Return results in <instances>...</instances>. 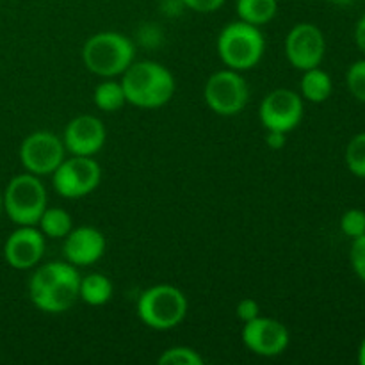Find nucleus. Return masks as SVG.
Instances as JSON below:
<instances>
[{
  "label": "nucleus",
  "mask_w": 365,
  "mask_h": 365,
  "mask_svg": "<svg viewBox=\"0 0 365 365\" xmlns=\"http://www.w3.org/2000/svg\"><path fill=\"white\" fill-rule=\"evenodd\" d=\"M20 163L27 173L45 177L52 175L66 159L63 138L48 130H36L29 134L20 145Z\"/></svg>",
  "instance_id": "9"
},
{
  "label": "nucleus",
  "mask_w": 365,
  "mask_h": 365,
  "mask_svg": "<svg viewBox=\"0 0 365 365\" xmlns=\"http://www.w3.org/2000/svg\"><path fill=\"white\" fill-rule=\"evenodd\" d=\"M217 56L227 68L246 71L262 61L266 39L260 27L237 20L228 24L217 36Z\"/></svg>",
  "instance_id": "4"
},
{
  "label": "nucleus",
  "mask_w": 365,
  "mask_h": 365,
  "mask_svg": "<svg viewBox=\"0 0 365 365\" xmlns=\"http://www.w3.org/2000/svg\"><path fill=\"white\" fill-rule=\"evenodd\" d=\"M107 139L106 125L93 114H81L66 125L63 132L64 148L70 155L95 157Z\"/></svg>",
  "instance_id": "13"
},
{
  "label": "nucleus",
  "mask_w": 365,
  "mask_h": 365,
  "mask_svg": "<svg viewBox=\"0 0 365 365\" xmlns=\"http://www.w3.org/2000/svg\"><path fill=\"white\" fill-rule=\"evenodd\" d=\"M36 227H39L45 237L64 239L73 228V220H71L70 212L61 207H46Z\"/></svg>",
  "instance_id": "19"
},
{
  "label": "nucleus",
  "mask_w": 365,
  "mask_h": 365,
  "mask_svg": "<svg viewBox=\"0 0 365 365\" xmlns=\"http://www.w3.org/2000/svg\"><path fill=\"white\" fill-rule=\"evenodd\" d=\"M346 166L355 177L365 178V132L353 135L346 146Z\"/></svg>",
  "instance_id": "21"
},
{
  "label": "nucleus",
  "mask_w": 365,
  "mask_h": 365,
  "mask_svg": "<svg viewBox=\"0 0 365 365\" xmlns=\"http://www.w3.org/2000/svg\"><path fill=\"white\" fill-rule=\"evenodd\" d=\"M107 248L106 235L95 227L71 228L70 234L64 237L63 253L66 262L75 267L93 266L103 257Z\"/></svg>",
  "instance_id": "15"
},
{
  "label": "nucleus",
  "mask_w": 365,
  "mask_h": 365,
  "mask_svg": "<svg viewBox=\"0 0 365 365\" xmlns=\"http://www.w3.org/2000/svg\"><path fill=\"white\" fill-rule=\"evenodd\" d=\"M341 230L346 237L356 239L365 234V212L360 209H349L341 217Z\"/></svg>",
  "instance_id": "24"
},
{
  "label": "nucleus",
  "mask_w": 365,
  "mask_h": 365,
  "mask_svg": "<svg viewBox=\"0 0 365 365\" xmlns=\"http://www.w3.org/2000/svg\"><path fill=\"white\" fill-rule=\"evenodd\" d=\"M127 103L139 109H159L175 95V77L155 61H134L121 75Z\"/></svg>",
  "instance_id": "2"
},
{
  "label": "nucleus",
  "mask_w": 365,
  "mask_h": 365,
  "mask_svg": "<svg viewBox=\"0 0 365 365\" xmlns=\"http://www.w3.org/2000/svg\"><path fill=\"white\" fill-rule=\"evenodd\" d=\"M235 11L239 20L262 27L277 16L278 0H237Z\"/></svg>",
  "instance_id": "18"
},
{
  "label": "nucleus",
  "mask_w": 365,
  "mask_h": 365,
  "mask_svg": "<svg viewBox=\"0 0 365 365\" xmlns=\"http://www.w3.org/2000/svg\"><path fill=\"white\" fill-rule=\"evenodd\" d=\"M180 2L182 6L195 11V13L207 14V13H216L217 9H221L225 0H180Z\"/></svg>",
  "instance_id": "27"
},
{
  "label": "nucleus",
  "mask_w": 365,
  "mask_h": 365,
  "mask_svg": "<svg viewBox=\"0 0 365 365\" xmlns=\"http://www.w3.org/2000/svg\"><path fill=\"white\" fill-rule=\"evenodd\" d=\"M4 212L18 227L38 225L43 210L48 207V196L38 175L21 173L9 180L2 192Z\"/></svg>",
  "instance_id": "6"
},
{
  "label": "nucleus",
  "mask_w": 365,
  "mask_h": 365,
  "mask_svg": "<svg viewBox=\"0 0 365 365\" xmlns=\"http://www.w3.org/2000/svg\"><path fill=\"white\" fill-rule=\"evenodd\" d=\"M113 298V282L102 273H91L81 278L78 299L89 307H102Z\"/></svg>",
  "instance_id": "17"
},
{
  "label": "nucleus",
  "mask_w": 365,
  "mask_h": 365,
  "mask_svg": "<svg viewBox=\"0 0 365 365\" xmlns=\"http://www.w3.org/2000/svg\"><path fill=\"white\" fill-rule=\"evenodd\" d=\"M334 4H339V6H348V4H351L353 0H331Z\"/></svg>",
  "instance_id": "31"
},
{
  "label": "nucleus",
  "mask_w": 365,
  "mask_h": 365,
  "mask_svg": "<svg viewBox=\"0 0 365 365\" xmlns=\"http://www.w3.org/2000/svg\"><path fill=\"white\" fill-rule=\"evenodd\" d=\"M235 316H237L239 321L242 323H248V321L255 319V317L260 316V307L259 303L253 298H245L237 303L235 307Z\"/></svg>",
  "instance_id": "26"
},
{
  "label": "nucleus",
  "mask_w": 365,
  "mask_h": 365,
  "mask_svg": "<svg viewBox=\"0 0 365 365\" xmlns=\"http://www.w3.org/2000/svg\"><path fill=\"white\" fill-rule=\"evenodd\" d=\"M299 89H302V98L312 103H323L330 98L331 91H334V82H331L330 75L321 70L319 66L310 68V70L303 71Z\"/></svg>",
  "instance_id": "16"
},
{
  "label": "nucleus",
  "mask_w": 365,
  "mask_h": 365,
  "mask_svg": "<svg viewBox=\"0 0 365 365\" xmlns=\"http://www.w3.org/2000/svg\"><path fill=\"white\" fill-rule=\"evenodd\" d=\"M81 274L70 262H48L39 266L29 280L32 305L46 314H63L78 299Z\"/></svg>",
  "instance_id": "1"
},
{
  "label": "nucleus",
  "mask_w": 365,
  "mask_h": 365,
  "mask_svg": "<svg viewBox=\"0 0 365 365\" xmlns=\"http://www.w3.org/2000/svg\"><path fill=\"white\" fill-rule=\"evenodd\" d=\"M303 98L296 91L278 88L267 93L259 107L260 123L266 130L287 132L294 130L303 120Z\"/></svg>",
  "instance_id": "10"
},
{
  "label": "nucleus",
  "mask_w": 365,
  "mask_h": 365,
  "mask_svg": "<svg viewBox=\"0 0 365 365\" xmlns=\"http://www.w3.org/2000/svg\"><path fill=\"white\" fill-rule=\"evenodd\" d=\"M4 212V198H2V191H0V214Z\"/></svg>",
  "instance_id": "32"
},
{
  "label": "nucleus",
  "mask_w": 365,
  "mask_h": 365,
  "mask_svg": "<svg viewBox=\"0 0 365 365\" xmlns=\"http://www.w3.org/2000/svg\"><path fill=\"white\" fill-rule=\"evenodd\" d=\"M203 100L212 113L235 116L248 106L250 89L241 71L225 68L210 75L203 88Z\"/></svg>",
  "instance_id": "7"
},
{
  "label": "nucleus",
  "mask_w": 365,
  "mask_h": 365,
  "mask_svg": "<svg viewBox=\"0 0 365 365\" xmlns=\"http://www.w3.org/2000/svg\"><path fill=\"white\" fill-rule=\"evenodd\" d=\"M266 145L269 146L271 150H280L282 146H285V135L284 132H278V130H266Z\"/></svg>",
  "instance_id": "28"
},
{
  "label": "nucleus",
  "mask_w": 365,
  "mask_h": 365,
  "mask_svg": "<svg viewBox=\"0 0 365 365\" xmlns=\"http://www.w3.org/2000/svg\"><path fill=\"white\" fill-rule=\"evenodd\" d=\"M93 102L103 113H116V110L123 109L127 103L125 98V91L121 82L116 81H103L100 82L93 93Z\"/></svg>",
  "instance_id": "20"
},
{
  "label": "nucleus",
  "mask_w": 365,
  "mask_h": 365,
  "mask_svg": "<svg viewBox=\"0 0 365 365\" xmlns=\"http://www.w3.org/2000/svg\"><path fill=\"white\" fill-rule=\"evenodd\" d=\"M45 235L36 225L31 227H18L4 245V259L13 269L25 271L32 269L39 264L45 255Z\"/></svg>",
  "instance_id": "14"
},
{
  "label": "nucleus",
  "mask_w": 365,
  "mask_h": 365,
  "mask_svg": "<svg viewBox=\"0 0 365 365\" xmlns=\"http://www.w3.org/2000/svg\"><path fill=\"white\" fill-rule=\"evenodd\" d=\"M359 364L365 365V337L364 341L360 342V348H359Z\"/></svg>",
  "instance_id": "30"
},
{
  "label": "nucleus",
  "mask_w": 365,
  "mask_h": 365,
  "mask_svg": "<svg viewBox=\"0 0 365 365\" xmlns=\"http://www.w3.org/2000/svg\"><path fill=\"white\" fill-rule=\"evenodd\" d=\"M346 84H348L349 93H351L356 100L365 103V59L355 61V63L348 68Z\"/></svg>",
  "instance_id": "23"
},
{
  "label": "nucleus",
  "mask_w": 365,
  "mask_h": 365,
  "mask_svg": "<svg viewBox=\"0 0 365 365\" xmlns=\"http://www.w3.org/2000/svg\"><path fill=\"white\" fill-rule=\"evenodd\" d=\"M135 46L127 36L114 31L96 32L82 46V61L91 73L102 78L123 75L134 63Z\"/></svg>",
  "instance_id": "3"
},
{
  "label": "nucleus",
  "mask_w": 365,
  "mask_h": 365,
  "mask_svg": "<svg viewBox=\"0 0 365 365\" xmlns=\"http://www.w3.org/2000/svg\"><path fill=\"white\" fill-rule=\"evenodd\" d=\"M52 178L57 195L66 200H78L98 187L102 170L93 157L70 155L53 171Z\"/></svg>",
  "instance_id": "8"
},
{
  "label": "nucleus",
  "mask_w": 365,
  "mask_h": 365,
  "mask_svg": "<svg viewBox=\"0 0 365 365\" xmlns=\"http://www.w3.org/2000/svg\"><path fill=\"white\" fill-rule=\"evenodd\" d=\"M157 362L159 365H203L205 360L196 349L187 348V346H175L163 351Z\"/></svg>",
  "instance_id": "22"
},
{
  "label": "nucleus",
  "mask_w": 365,
  "mask_h": 365,
  "mask_svg": "<svg viewBox=\"0 0 365 365\" xmlns=\"http://www.w3.org/2000/svg\"><path fill=\"white\" fill-rule=\"evenodd\" d=\"M327 53V39L317 25L302 21L289 31L285 38V56L296 70H310L321 66Z\"/></svg>",
  "instance_id": "11"
},
{
  "label": "nucleus",
  "mask_w": 365,
  "mask_h": 365,
  "mask_svg": "<svg viewBox=\"0 0 365 365\" xmlns=\"http://www.w3.org/2000/svg\"><path fill=\"white\" fill-rule=\"evenodd\" d=\"M242 342L253 355L273 356L282 355L289 348L291 335L284 323L273 317H255L242 327Z\"/></svg>",
  "instance_id": "12"
},
{
  "label": "nucleus",
  "mask_w": 365,
  "mask_h": 365,
  "mask_svg": "<svg viewBox=\"0 0 365 365\" xmlns=\"http://www.w3.org/2000/svg\"><path fill=\"white\" fill-rule=\"evenodd\" d=\"M355 41L356 46L365 53V14L359 20L355 27Z\"/></svg>",
  "instance_id": "29"
},
{
  "label": "nucleus",
  "mask_w": 365,
  "mask_h": 365,
  "mask_svg": "<svg viewBox=\"0 0 365 365\" xmlns=\"http://www.w3.org/2000/svg\"><path fill=\"white\" fill-rule=\"evenodd\" d=\"M349 262L360 282L365 284V234L353 239L351 250H349Z\"/></svg>",
  "instance_id": "25"
},
{
  "label": "nucleus",
  "mask_w": 365,
  "mask_h": 365,
  "mask_svg": "<svg viewBox=\"0 0 365 365\" xmlns=\"http://www.w3.org/2000/svg\"><path fill=\"white\" fill-rule=\"evenodd\" d=\"M138 316L153 330H173L187 316V298L175 285H153L139 296Z\"/></svg>",
  "instance_id": "5"
}]
</instances>
